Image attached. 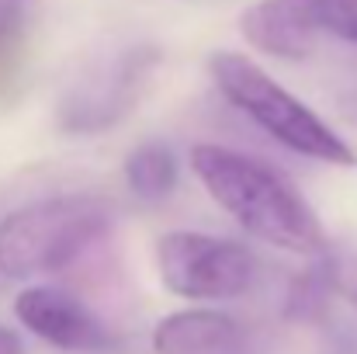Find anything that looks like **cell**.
<instances>
[{"label": "cell", "mask_w": 357, "mask_h": 354, "mask_svg": "<svg viewBox=\"0 0 357 354\" xmlns=\"http://www.w3.org/2000/svg\"><path fill=\"white\" fill-rule=\"evenodd\" d=\"M191 167L219 209L246 233L302 257H326L330 239L319 216L274 167L215 142L195 146Z\"/></svg>", "instance_id": "cell-1"}, {"label": "cell", "mask_w": 357, "mask_h": 354, "mask_svg": "<svg viewBox=\"0 0 357 354\" xmlns=\"http://www.w3.org/2000/svg\"><path fill=\"white\" fill-rule=\"evenodd\" d=\"M112 230V205L98 195H63L24 205L0 223V271L35 278L70 267Z\"/></svg>", "instance_id": "cell-2"}, {"label": "cell", "mask_w": 357, "mask_h": 354, "mask_svg": "<svg viewBox=\"0 0 357 354\" xmlns=\"http://www.w3.org/2000/svg\"><path fill=\"white\" fill-rule=\"evenodd\" d=\"M208 70H212V80L222 91V98L233 108H239L253 125H260L271 139H278L284 149L309 156V160L337 163V167H354L357 163L354 149L309 105H302L267 70H260L250 56L215 52Z\"/></svg>", "instance_id": "cell-3"}, {"label": "cell", "mask_w": 357, "mask_h": 354, "mask_svg": "<svg viewBox=\"0 0 357 354\" xmlns=\"http://www.w3.org/2000/svg\"><path fill=\"white\" fill-rule=\"evenodd\" d=\"M156 267L163 285L181 299L219 302L239 299L253 278V253L222 236L208 233H167L156 243Z\"/></svg>", "instance_id": "cell-4"}, {"label": "cell", "mask_w": 357, "mask_h": 354, "mask_svg": "<svg viewBox=\"0 0 357 354\" xmlns=\"http://www.w3.org/2000/svg\"><path fill=\"white\" fill-rule=\"evenodd\" d=\"M156 63H160V52L149 45H132L101 59L63 98L59 125L73 135H94L119 125L139 101V94L146 91Z\"/></svg>", "instance_id": "cell-5"}, {"label": "cell", "mask_w": 357, "mask_h": 354, "mask_svg": "<svg viewBox=\"0 0 357 354\" xmlns=\"http://www.w3.org/2000/svg\"><path fill=\"white\" fill-rule=\"evenodd\" d=\"M14 316L45 344L59 351H112L115 337L108 327L70 292L52 285H31L14 299Z\"/></svg>", "instance_id": "cell-6"}, {"label": "cell", "mask_w": 357, "mask_h": 354, "mask_svg": "<svg viewBox=\"0 0 357 354\" xmlns=\"http://www.w3.org/2000/svg\"><path fill=\"white\" fill-rule=\"evenodd\" d=\"M156 354H264L257 330L215 309L170 313L153 330Z\"/></svg>", "instance_id": "cell-7"}, {"label": "cell", "mask_w": 357, "mask_h": 354, "mask_svg": "<svg viewBox=\"0 0 357 354\" xmlns=\"http://www.w3.org/2000/svg\"><path fill=\"white\" fill-rule=\"evenodd\" d=\"M239 31L257 52H267L278 59L309 56L319 35L309 14V0H260L243 10Z\"/></svg>", "instance_id": "cell-8"}, {"label": "cell", "mask_w": 357, "mask_h": 354, "mask_svg": "<svg viewBox=\"0 0 357 354\" xmlns=\"http://www.w3.org/2000/svg\"><path fill=\"white\" fill-rule=\"evenodd\" d=\"M125 184L146 198V202H163L177 188V156L167 142H139L125 156Z\"/></svg>", "instance_id": "cell-9"}, {"label": "cell", "mask_w": 357, "mask_h": 354, "mask_svg": "<svg viewBox=\"0 0 357 354\" xmlns=\"http://www.w3.org/2000/svg\"><path fill=\"white\" fill-rule=\"evenodd\" d=\"M24 70V10L0 7V105L10 101Z\"/></svg>", "instance_id": "cell-10"}, {"label": "cell", "mask_w": 357, "mask_h": 354, "mask_svg": "<svg viewBox=\"0 0 357 354\" xmlns=\"http://www.w3.org/2000/svg\"><path fill=\"white\" fill-rule=\"evenodd\" d=\"M309 14L319 35L357 45V0H309Z\"/></svg>", "instance_id": "cell-11"}, {"label": "cell", "mask_w": 357, "mask_h": 354, "mask_svg": "<svg viewBox=\"0 0 357 354\" xmlns=\"http://www.w3.org/2000/svg\"><path fill=\"white\" fill-rule=\"evenodd\" d=\"M0 354H28L24 344H21V337L14 330H7V327H0Z\"/></svg>", "instance_id": "cell-12"}, {"label": "cell", "mask_w": 357, "mask_h": 354, "mask_svg": "<svg viewBox=\"0 0 357 354\" xmlns=\"http://www.w3.org/2000/svg\"><path fill=\"white\" fill-rule=\"evenodd\" d=\"M340 112H344L347 121H354L357 125V91H351V94H344V98H340Z\"/></svg>", "instance_id": "cell-13"}, {"label": "cell", "mask_w": 357, "mask_h": 354, "mask_svg": "<svg viewBox=\"0 0 357 354\" xmlns=\"http://www.w3.org/2000/svg\"><path fill=\"white\" fill-rule=\"evenodd\" d=\"M0 7H10V10H24L28 0H0Z\"/></svg>", "instance_id": "cell-14"}]
</instances>
